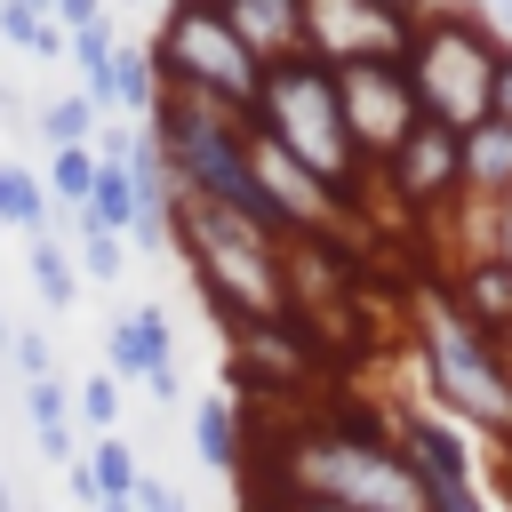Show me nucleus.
<instances>
[{"mask_svg": "<svg viewBox=\"0 0 512 512\" xmlns=\"http://www.w3.org/2000/svg\"><path fill=\"white\" fill-rule=\"evenodd\" d=\"M488 120H504V128H512V40H504V56H496V80H488Z\"/></svg>", "mask_w": 512, "mask_h": 512, "instance_id": "26", "label": "nucleus"}, {"mask_svg": "<svg viewBox=\"0 0 512 512\" xmlns=\"http://www.w3.org/2000/svg\"><path fill=\"white\" fill-rule=\"evenodd\" d=\"M96 104H80V96H56L48 112H40V136H48V152H96Z\"/></svg>", "mask_w": 512, "mask_h": 512, "instance_id": "18", "label": "nucleus"}, {"mask_svg": "<svg viewBox=\"0 0 512 512\" xmlns=\"http://www.w3.org/2000/svg\"><path fill=\"white\" fill-rule=\"evenodd\" d=\"M48 16H56L64 32H80V24H96V16H104V0H56Z\"/></svg>", "mask_w": 512, "mask_h": 512, "instance_id": "29", "label": "nucleus"}, {"mask_svg": "<svg viewBox=\"0 0 512 512\" xmlns=\"http://www.w3.org/2000/svg\"><path fill=\"white\" fill-rule=\"evenodd\" d=\"M192 456H200L208 472H240V464H248V416H240V400L208 392V400L192 408Z\"/></svg>", "mask_w": 512, "mask_h": 512, "instance_id": "12", "label": "nucleus"}, {"mask_svg": "<svg viewBox=\"0 0 512 512\" xmlns=\"http://www.w3.org/2000/svg\"><path fill=\"white\" fill-rule=\"evenodd\" d=\"M64 480H72V504H80V512H96V504H104V496H96V472H88V456H72V464H64Z\"/></svg>", "mask_w": 512, "mask_h": 512, "instance_id": "28", "label": "nucleus"}, {"mask_svg": "<svg viewBox=\"0 0 512 512\" xmlns=\"http://www.w3.org/2000/svg\"><path fill=\"white\" fill-rule=\"evenodd\" d=\"M48 208H88V184H96V152H48Z\"/></svg>", "mask_w": 512, "mask_h": 512, "instance_id": "21", "label": "nucleus"}, {"mask_svg": "<svg viewBox=\"0 0 512 512\" xmlns=\"http://www.w3.org/2000/svg\"><path fill=\"white\" fill-rule=\"evenodd\" d=\"M152 96H160V80H152V56H144V48H120V56H112V112L144 120V112H152Z\"/></svg>", "mask_w": 512, "mask_h": 512, "instance_id": "20", "label": "nucleus"}, {"mask_svg": "<svg viewBox=\"0 0 512 512\" xmlns=\"http://www.w3.org/2000/svg\"><path fill=\"white\" fill-rule=\"evenodd\" d=\"M24 272H32V288H40V304H48V312H64V304L80 296L72 248H64L56 232H32V240H24Z\"/></svg>", "mask_w": 512, "mask_h": 512, "instance_id": "14", "label": "nucleus"}, {"mask_svg": "<svg viewBox=\"0 0 512 512\" xmlns=\"http://www.w3.org/2000/svg\"><path fill=\"white\" fill-rule=\"evenodd\" d=\"M408 360H416V376L432 384V400H440L448 416L512 440V376L496 368L488 336H472V328L456 320V304L440 296L432 264H424V280H416V352H408Z\"/></svg>", "mask_w": 512, "mask_h": 512, "instance_id": "3", "label": "nucleus"}, {"mask_svg": "<svg viewBox=\"0 0 512 512\" xmlns=\"http://www.w3.org/2000/svg\"><path fill=\"white\" fill-rule=\"evenodd\" d=\"M0 352H8V320H0Z\"/></svg>", "mask_w": 512, "mask_h": 512, "instance_id": "36", "label": "nucleus"}, {"mask_svg": "<svg viewBox=\"0 0 512 512\" xmlns=\"http://www.w3.org/2000/svg\"><path fill=\"white\" fill-rule=\"evenodd\" d=\"M168 232L176 248L192 256V280L208 296V312L224 328H248V320H280L288 312V288H280V248L272 232H256L248 216H224V208H200V200H176L168 208Z\"/></svg>", "mask_w": 512, "mask_h": 512, "instance_id": "2", "label": "nucleus"}, {"mask_svg": "<svg viewBox=\"0 0 512 512\" xmlns=\"http://www.w3.org/2000/svg\"><path fill=\"white\" fill-rule=\"evenodd\" d=\"M88 472H96V496H104V504L136 496V480H144V464H136V448H128L120 432H96V448H88Z\"/></svg>", "mask_w": 512, "mask_h": 512, "instance_id": "17", "label": "nucleus"}, {"mask_svg": "<svg viewBox=\"0 0 512 512\" xmlns=\"http://www.w3.org/2000/svg\"><path fill=\"white\" fill-rule=\"evenodd\" d=\"M16 8H32V16H48V8H56V0H16Z\"/></svg>", "mask_w": 512, "mask_h": 512, "instance_id": "34", "label": "nucleus"}, {"mask_svg": "<svg viewBox=\"0 0 512 512\" xmlns=\"http://www.w3.org/2000/svg\"><path fill=\"white\" fill-rule=\"evenodd\" d=\"M440 296L456 304V320L472 336H504L512 328V264L504 256H456L448 272H432Z\"/></svg>", "mask_w": 512, "mask_h": 512, "instance_id": "9", "label": "nucleus"}, {"mask_svg": "<svg viewBox=\"0 0 512 512\" xmlns=\"http://www.w3.org/2000/svg\"><path fill=\"white\" fill-rule=\"evenodd\" d=\"M0 224H16L24 240L56 224V208H48V184H40L32 168H16V160H0Z\"/></svg>", "mask_w": 512, "mask_h": 512, "instance_id": "16", "label": "nucleus"}, {"mask_svg": "<svg viewBox=\"0 0 512 512\" xmlns=\"http://www.w3.org/2000/svg\"><path fill=\"white\" fill-rule=\"evenodd\" d=\"M208 8L232 24V40H240L256 64L304 56V0H208Z\"/></svg>", "mask_w": 512, "mask_h": 512, "instance_id": "10", "label": "nucleus"}, {"mask_svg": "<svg viewBox=\"0 0 512 512\" xmlns=\"http://www.w3.org/2000/svg\"><path fill=\"white\" fill-rule=\"evenodd\" d=\"M128 504H136V512H192V504H184V488H168V480H152V472L136 480V496H128Z\"/></svg>", "mask_w": 512, "mask_h": 512, "instance_id": "25", "label": "nucleus"}, {"mask_svg": "<svg viewBox=\"0 0 512 512\" xmlns=\"http://www.w3.org/2000/svg\"><path fill=\"white\" fill-rule=\"evenodd\" d=\"M72 272H80V280H96V288H104V280H120V272H128V240L80 216V240H72Z\"/></svg>", "mask_w": 512, "mask_h": 512, "instance_id": "19", "label": "nucleus"}, {"mask_svg": "<svg viewBox=\"0 0 512 512\" xmlns=\"http://www.w3.org/2000/svg\"><path fill=\"white\" fill-rule=\"evenodd\" d=\"M248 136L280 144L312 184H328V200L360 224V200H368V168L344 136V104H336V72L312 64V56H288V64H264L256 80V104H248Z\"/></svg>", "mask_w": 512, "mask_h": 512, "instance_id": "1", "label": "nucleus"}, {"mask_svg": "<svg viewBox=\"0 0 512 512\" xmlns=\"http://www.w3.org/2000/svg\"><path fill=\"white\" fill-rule=\"evenodd\" d=\"M104 376H160V368H176V328H168V312L160 304H136V312H120L112 320V344H104Z\"/></svg>", "mask_w": 512, "mask_h": 512, "instance_id": "11", "label": "nucleus"}, {"mask_svg": "<svg viewBox=\"0 0 512 512\" xmlns=\"http://www.w3.org/2000/svg\"><path fill=\"white\" fill-rule=\"evenodd\" d=\"M240 496H248V512H336V504H304V496H280V488H264L256 472H240Z\"/></svg>", "mask_w": 512, "mask_h": 512, "instance_id": "24", "label": "nucleus"}, {"mask_svg": "<svg viewBox=\"0 0 512 512\" xmlns=\"http://www.w3.org/2000/svg\"><path fill=\"white\" fill-rule=\"evenodd\" d=\"M336 104H344V136L360 152V168L376 176L384 152L424 120L416 112V88H408V64H344L336 72Z\"/></svg>", "mask_w": 512, "mask_h": 512, "instance_id": "8", "label": "nucleus"}, {"mask_svg": "<svg viewBox=\"0 0 512 512\" xmlns=\"http://www.w3.org/2000/svg\"><path fill=\"white\" fill-rule=\"evenodd\" d=\"M72 416H80L88 432H112V424H120V376H80V384H72Z\"/></svg>", "mask_w": 512, "mask_h": 512, "instance_id": "22", "label": "nucleus"}, {"mask_svg": "<svg viewBox=\"0 0 512 512\" xmlns=\"http://www.w3.org/2000/svg\"><path fill=\"white\" fill-rule=\"evenodd\" d=\"M0 512H16V496H8V472H0Z\"/></svg>", "mask_w": 512, "mask_h": 512, "instance_id": "33", "label": "nucleus"}, {"mask_svg": "<svg viewBox=\"0 0 512 512\" xmlns=\"http://www.w3.org/2000/svg\"><path fill=\"white\" fill-rule=\"evenodd\" d=\"M152 56V80L168 88V96H200V104H224L232 120H248V104H256V80H264V64L232 40V24L208 8V0H168V16H160V40L144 48Z\"/></svg>", "mask_w": 512, "mask_h": 512, "instance_id": "5", "label": "nucleus"}, {"mask_svg": "<svg viewBox=\"0 0 512 512\" xmlns=\"http://www.w3.org/2000/svg\"><path fill=\"white\" fill-rule=\"evenodd\" d=\"M496 24L480 8H424L416 24V48H408V88H416V112L440 120V128H480L488 120V80H496Z\"/></svg>", "mask_w": 512, "mask_h": 512, "instance_id": "4", "label": "nucleus"}, {"mask_svg": "<svg viewBox=\"0 0 512 512\" xmlns=\"http://www.w3.org/2000/svg\"><path fill=\"white\" fill-rule=\"evenodd\" d=\"M456 144H464V200H504L512 192V128L504 120H480Z\"/></svg>", "mask_w": 512, "mask_h": 512, "instance_id": "13", "label": "nucleus"}, {"mask_svg": "<svg viewBox=\"0 0 512 512\" xmlns=\"http://www.w3.org/2000/svg\"><path fill=\"white\" fill-rule=\"evenodd\" d=\"M488 352H496V368L512 376V328H504V336H488Z\"/></svg>", "mask_w": 512, "mask_h": 512, "instance_id": "31", "label": "nucleus"}, {"mask_svg": "<svg viewBox=\"0 0 512 512\" xmlns=\"http://www.w3.org/2000/svg\"><path fill=\"white\" fill-rule=\"evenodd\" d=\"M424 8H464V0H304V56L344 72V64H408Z\"/></svg>", "mask_w": 512, "mask_h": 512, "instance_id": "6", "label": "nucleus"}, {"mask_svg": "<svg viewBox=\"0 0 512 512\" xmlns=\"http://www.w3.org/2000/svg\"><path fill=\"white\" fill-rule=\"evenodd\" d=\"M24 416H32L48 464H72V456H80V448H72V400H64L56 376H48V384H24Z\"/></svg>", "mask_w": 512, "mask_h": 512, "instance_id": "15", "label": "nucleus"}, {"mask_svg": "<svg viewBox=\"0 0 512 512\" xmlns=\"http://www.w3.org/2000/svg\"><path fill=\"white\" fill-rule=\"evenodd\" d=\"M8 352H16L24 384H48V376H56V352H48V336H40V328H16V336H8Z\"/></svg>", "mask_w": 512, "mask_h": 512, "instance_id": "23", "label": "nucleus"}, {"mask_svg": "<svg viewBox=\"0 0 512 512\" xmlns=\"http://www.w3.org/2000/svg\"><path fill=\"white\" fill-rule=\"evenodd\" d=\"M376 184L392 192V208H400L408 224H424V216H448V208L464 200V144H456V128H440V120H416V128H408V136L384 152Z\"/></svg>", "mask_w": 512, "mask_h": 512, "instance_id": "7", "label": "nucleus"}, {"mask_svg": "<svg viewBox=\"0 0 512 512\" xmlns=\"http://www.w3.org/2000/svg\"><path fill=\"white\" fill-rule=\"evenodd\" d=\"M144 392H152V400H160V408H168V400H176V392H184V384H176V368H160V376H144Z\"/></svg>", "mask_w": 512, "mask_h": 512, "instance_id": "30", "label": "nucleus"}, {"mask_svg": "<svg viewBox=\"0 0 512 512\" xmlns=\"http://www.w3.org/2000/svg\"><path fill=\"white\" fill-rule=\"evenodd\" d=\"M96 512H136V504H128V496H120V504H96Z\"/></svg>", "mask_w": 512, "mask_h": 512, "instance_id": "35", "label": "nucleus"}, {"mask_svg": "<svg viewBox=\"0 0 512 512\" xmlns=\"http://www.w3.org/2000/svg\"><path fill=\"white\" fill-rule=\"evenodd\" d=\"M464 8H472V0H464ZM480 8H488V16H512V0H480Z\"/></svg>", "mask_w": 512, "mask_h": 512, "instance_id": "32", "label": "nucleus"}, {"mask_svg": "<svg viewBox=\"0 0 512 512\" xmlns=\"http://www.w3.org/2000/svg\"><path fill=\"white\" fill-rule=\"evenodd\" d=\"M488 256H504V264H512V192H504V200H488Z\"/></svg>", "mask_w": 512, "mask_h": 512, "instance_id": "27", "label": "nucleus"}]
</instances>
